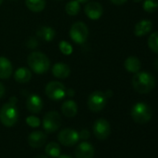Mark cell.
<instances>
[{
  "label": "cell",
  "instance_id": "cell-12",
  "mask_svg": "<svg viewBox=\"0 0 158 158\" xmlns=\"http://www.w3.org/2000/svg\"><path fill=\"white\" fill-rule=\"evenodd\" d=\"M85 13L90 20H98L103 14V8L98 2H89L85 7Z\"/></svg>",
  "mask_w": 158,
  "mask_h": 158
},
{
  "label": "cell",
  "instance_id": "cell-16",
  "mask_svg": "<svg viewBox=\"0 0 158 158\" xmlns=\"http://www.w3.org/2000/svg\"><path fill=\"white\" fill-rule=\"evenodd\" d=\"M13 71L10 60L5 57H0V79H8L11 76Z\"/></svg>",
  "mask_w": 158,
  "mask_h": 158
},
{
  "label": "cell",
  "instance_id": "cell-19",
  "mask_svg": "<svg viewBox=\"0 0 158 158\" xmlns=\"http://www.w3.org/2000/svg\"><path fill=\"white\" fill-rule=\"evenodd\" d=\"M61 113L66 117L72 118L77 114V104L73 100H68L64 102L61 105Z\"/></svg>",
  "mask_w": 158,
  "mask_h": 158
},
{
  "label": "cell",
  "instance_id": "cell-18",
  "mask_svg": "<svg viewBox=\"0 0 158 158\" xmlns=\"http://www.w3.org/2000/svg\"><path fill=\"white\" fill-rule=\"evenodd\" d=\"M32 78V73L29 68L20 67L14 73V79L20 84L28 83Z\"/></svg>",
  "mask_w": 158,
  "mask_h": 158
},
{
  "label": "cell",
  "instance_id": "cell-28",
  "mask_svg": "<svg viewBox=\"0 0 158 158\" xmlns=\"http://www.w3.org/2000/svg\"><path fill=\"white\" fill-rule=\"evenodd\" d=\"M26 123L31 127H37L40 126V119L35 115H31L26 118Z\"/></svg>",
  "mask_w": 158,
  "mask_h": 158
},
{
  "label": "cell",
  "instance_id": "cell-24",
  "mask_svg": "<svg viewBox=\"0 0 158 158\" xmlns=\"http://www.w3.org/2000/svg\"><path fill=\"white\" fill-rule=\"evenodd\" d=\"M45 152L48 156L58 157L60 154V146L59 143L51 141L47 144V146L45 148Z\"/></svg>",
  "mask_w": 158,
  "mask_h": 158
},
{
  "label": "cell",
  "instance_id": "cell-14",
  "mask_svg": "<svg viewBox=\"0 0 158 158\" xmlns=\"http://www.w3.org/2000/svg\"><path fill=\"white\" fill-rule=\"evenodd\" d=\"M26 106L27 109L33 114L40 113L43 109V101L38 95L32 94L28 97L26 101Z\"/></svg>",
  "mask_w": 158,
  "mask_h": 158
},
{
  "label": "cell",
  "instance_id": "cell-22",
  "mask_svg": "<svg viewBox=\"0 0 158 158\" xmlns=\"http://www.w3.org/2000/svg\"><path fill=\"white\" fill-rule=\"evenodd\" d=\"M26 7L34 12H40L46 7V0H25Z\"/></svg>",
  "mask_w": 158,
  "mask_h": 158
},
{
  "label": "cell",
  "instance_id": "cell-38",
  "mask_svg": "<svg viewBox=\"0 0 158 158\" xmlns=\"http://www.w3.org/2000/svg\"><path fill=\"white\" fill-rule=\"evenodd\" d=\"M133 2H135V3H139V2H140V1H142V0H132Z\"/></svg>",
  "mask_w": 158,
  "mask_h": 158
},
{
  "label": "cell",
  "instance_id": "cell-32",
  "mask_svg": "<svg viewBox=\"0 0 158 158\" xmlns=\"http://www.w3.org/2000/svg\"><path fill=\"white\" fill-rule=\"evenodd\" d=\"M5 91H6V89H5L4 85H3L2 83H0V98H2V97L4 96Z\"/></svg>",
  "mask_w": 158,
  "mask_h": 158
},
{
  "label": "cell",
  "instance_id": "cell-25",
  "mask_svg": "<svg viewBox=\"0 0 158 158\" xmlns=\"http://www.w3.org/2000/svg\"><path fill=\"white\" fill-rule=\"evenodd\" d=\"M142 7L144 11L153 13L158 10V1L157 0H144Z\"/></svg>",
  "mask_w": 158,
  "mask_h": 158
},
{
  "label": "cell",
  "instance_id": "cell-21",
  "mask_svg": "<svg viewBox=\"0 0 158 158\" xmlns=\"http://www.w3.org/2000/svg\"><path fill=\"white\" fill-rule=\"evenodd\" d=\"M36 35L44 40V41H52L55 37V31L53 28L51 27H48V26H42L40 27L37 32H36Z\"/></svg>",
  "mask_w": 158,
  "mask_h": 158
},
{
  "label": "cell",
  "instance_id": "cell-33",
  "mask_svg": "<svg viewBox=\"0 0 158 158\" xmlns=\"http://www.w3.org/2000/svg\"><path fill=\"white\" fill-rule=\"evenodd\" d=\"M73 94H74V92L73 89H67V95L68 96H73Z\"/></svg>",
  "mask_w": 158,
  "mask_h": 158
},
{
  "label": "cell",
  "instance_id": "cell-29",
  "mask_svg": "<svg viewBox=\"0 0 158 158\" xmlns=\"http://www.w3.org/2000/svg\"><path fill=\"white\" fill-rule=\"evenodd\" d=\"M79 134V139H88L89 137H90V133L88 129H82L80 131V133H78Z\"/></svg>",
  "mask_w": 158,
  "mask_h": 158
},
{
  "label": "cell",
  "instance_id": "cell-4",
  "mask_svg": "<svg viewBox=\"0 0 158 158\" xmlns=\"http://www.w3.org/2000/svg\"><path fill=\"white\" fill-rule=\"evenodd\" d=\"M18 117L19 113L15 104L9 102L4 104L0 109V122L5 127H13L17 123Z\"/></svg>",
  "mask_w": 158,
  "mask_h": 158
},
{
  "label": "cell",
  "instance_id": "cell-30",
  "mask_svg": "<svg viewBox=\"0 0 158 158\" xmlns=\"http://www.w3.org/2000/svg\"><path fill=\"white\" fill-rule=\"evenodd\" d=\"M29 42H30V43L27 44L29 48H35V47L37 46V41H36L35 38H34V37L30 38V39H29Z\"/></svg>",
  "mask_w": 158,
  "mask_h": 158
},
{
  "label": "cell",
  "instance_id": "cell-35",
  "mask_svg": "<svg viewBox=\"0 0 158 158\" xmlns=\"http://www.w3.org/2000/svg\"><path fill=\"white\" fill-rule=\"evenodd\" d=\"M35 158H48V156L44 155V154H39V155H36Z\"/></svg>",
  "mask_w": 158,
  "mask_h": 158
},
{
  "label": "cell",
  "instance_id": "cell-1",
  "mask_svg": "<svg viewBox=\"0 0 158 158\" xmlns=\"http://www.w3.org/2000/svg\"><path fill=\"white\" fill-rule=\"evenodd\" d=\"M131 84L137 92L147 94L154 89L155 78L148 72H138L133 75Z\"/></svg>",
  "mask_w": 158,
  "mask_h": 158
},
{
  "label": "cell",
  "instance_id": "cell-17",
  "mask_svg": "<svg viewBox=\"0 0 158 158\" xmlns=\"http://www.w3.org/2000/svg\"><path fill=\"white\" fill-rule=\"evenodd\" d=\"M52 73L56 78H60V79H64L67 78L70 73H71V70L70 67L62 62H58L55 63L52 67Z\"/></svg>",
  "mask_w": 158,
  "mask_h": 158
},
{
  "label": "cell",
  "instance_id": "cell-3",
  "mask_svg": "<svg viewBox=\"0 0 158 158\" xmlns=\"http://www.w3.org/2000/svg\"><path fill=\"white\" fill-rule=\"evenodd\" d=\"M152 116V111L151 107L144 102H137L131 109L132 119L140 125L148 123Z\"/></svg>",
  "mask_w": 158,
  "mask_h": 158
},
{
  "label": "cell",
  "instance_id": "cell-23",
  "mask_svg": "<svg viewBox=\"0 0 158 158\" xmlns=\"http://www.w3.org/2000/svg\"><path fill=\"white\" fill-rule=\"evenodd\" d=\"M65 11L69 16H75L80 11V3L77 0H72L65 5Z\"/></svg>",
  "mask_w": 158,
  "mask_h": 158
},
{
  "label": "cell",
  "instance_id": "cell-26",
  "mask_svg": "<svg viewBox=\"0 0 158 158\" xmlns=\"http://www.w3.org/2000/svg\"><path fill=\"white\" fill-rule=\"evenodd\" d=\"M148 46L152 52L158 54V32H154L149 36Z\"/></svg>",
  "mask_w": 158,
  "mask_h": 158
},
{
  "label": "cell",
  "instance_id": "cell-5",
  "mask_svg": "<svg viewBox=\"0 0 158 158\" xmlns=\"http://www.w3.org/2000/svg\"><path fill=\"white\" fill-rule=\"evenodd\" d=\"M71 39L79 45L84 44L89 37V28L83 22L74 23L70 29Z\"/></svg>",
  "mask_w": 158,
  "mask_h": 158
},
{
  "label": "cell",
  "instance_id": "cell-7",
  "mask_svg": "<svg viewBox=\"0 0 158 158\" xmlns=\"http://www.w3.org/2000/svg\"><path fill=\"white\" fill-rule=\"evenodd\" d=\"M107 103V97L102 91H94L92 92L88 99V106L89 109L94 113L101 112L104 109Z\"/></svg>",
  "mask_w": 158,
  "mask_h": 158
},
{
  "label": "cell",
  "instance_id": "cell-13",
  "mask_svg": "<svg viewBox=\"0 0 158 158\" xmlns=\"http://www.w3.org/2000/svg\"><path fill=\"white\" fill-rule=\"evenodd\" d=\"M47 135L39 130L33 131L28 136V143L33 148H40L46 143Z\"/></svg>",
  "mask_w": 158,
  "mask_h": 158
},
{
  "label": "cell",
  "instance_id": "cell-8",
  "mask_svg": "<svg viewBox=\"0 0 158 158\" xmlns=\"http://www.w3.org/2000/svg\"><path fill=\"white\" fill-rule=\"evenodd\" d=\"M43 127L48 133L57 131L61 125V117L56 111L48 112L43 118Z\"/></svg>",
  "mask_w": 158,
  "mask_h": 158
},
{
  "label": "cell",
  "instance_id": "cell-34",
  "mask_svg": "<svg viewBox=\"0 0 158 158\" xmlns=\"http://www.w3.org/2000/svg\"><path fill=\"white\" fill-rule=\"evenodd\" d=\"M57 158H72V157L69 155H66V154H60Z\"/></svg>",
  "mask_w": 158,
  "mask_h": 158
},
{
  "label": "cell",
  "instance_id": "cell-31",
  "mask_svg": "<svg viewBox=\"0 0 158 158\" xmlns=\"http://www.w3.org/2000/svg\"><path fill=\"white\" fill-rule=\"evenodd\" d=\"M110 1L113 3V4H114V5H117V6H120V5H123V4H125L127 0H110Z\"/></svg>",
  "mask_w": 158,
  "mask_h": 158
},
{
  "label": "cell",
  "instance_id": "cell-39",
  "mask_svg": "<svg viewBox=\"0 0 158 158\" xmlns=\"http://www.w3.org/2000/svg\"><path fill=\"white\" fill-rule=\"evenodd\" d=\"M3 1H4V0H0V5H1V4L3 3Z\"/></svg>",
  "mask_w": 158,
  "mask_h": 158
},
{
  "label": "cell",
  "instance_id": "cell-11",
  "mask_svg": "<svg viewBox=\"0 0 158 158\" xmlns=\"http://www.w3.org/2000/svg\"><path fill=\"white\" fill-rule=\"evenodd\" d=\"M94 148L91 143L88 141H83L76 146L74 151L75 158H93L94 157Z\"/></svg>",
  "mask_w": 158,
  "mask_h": 158
},
{
  "label": "cell",
  "instance_id": "cell-2",
  "mask_svg": "<svg viewBox=\"0 0 158 158\" xmlns=\"http://www.w3.org/2000/svg\"><path fill=\"white\" fill-rule=\"evenodd\" d=\"M27 62L32 71L35 73L42 74L50 68V60L47 55L40 51L32 52L27 59Z\"/></svg>",
  "mask_w": 158,
  "mask_h": 158
},
{
  "label": "cell",
  "instance_id": "cell-9",
  "mask_svg": "<svg viewBox=\"0 0 158 158\" xmlns=\"http://www.w3.org/2000/svg\"><path fill=\"white\" fill-rule=\"evenodd\" d=\"M93 132L96 138H98L99 139H106L111 134L110 123L104 118H100L96 120L93 125Z\"/></svg>",
  "mask_w": 158,
  "mask_h": 158
},
{
  "label": "cell",
  "instance_id": "cell-36",
  "mask_svg": "<svg viewBox=\"0 0 158 158\" xmlns=\"http://www.w3.org/2000/svg\"><path fill=\"white\" fill-rule=\"evenodd\" d=\"M77 1H78L79 3H85V2L89 1V0H77Z\"/></svg>",
  "mask_w": 158,
  "mask_h": 158
},
{
  "label": "cell",
  "instance_id": "cell-37",
  "mask_svg": "<svg viewBox=\"0 0 158 158\" xmlns=\"http://www.w3.org/2000/svg\"><path fill=\"white\" fill-rule=\"evenodd\" d=\"M154 65H155V68H156V69H157V71H158V59L156 60V61H155Z\"/></svg>",
  "mask_w": 158,
  "mask_h": 158
},
{
  "label": "cell",
  "instance_id": "cell-15",
  "mask_svg": "<svg viewBox=\"0 0 158 158\" xmlns=\"http://www.w3.org/2000/svg\"><path fill=\"white\" fill-rule=\"evenodd\" d=\"M152 29V23L150 20H141L134 28V34L138 37H141L149 34Z\"/></svg>",
  "mask_w": 158,
  "mask_h": 158
},
{
  "label": "cell",
  "instance_id": "cell-20",
  "mask_svg": "<svg viewBox=\"0 0 158 158\" xmlns=\"http://www.w3.org/2000/svg\"><path fill=\"white\" fill-rule=\"evenodd\" d=\"M124 66L127 72L136 73L139 72L141 63H140V60H139V58H137L135 56H130L125 60Z\"/></svg>",
  "mask_w": 158,
  "mask_h": 158
},
{
  "label": "cell",
  "instance_id": "cell-6",
  "mask_svg": "<svg viewBox=\"0 0 158 158\" xmlns=\"http://www.w3.org/2000/svg\"><path fill=\"white\" fill-rule=\"evenodd\" d=\"M45 93L48 99L53 101H60L67 95V89L63 84L58 81H51L46 86Z\"/></svg>",
  "mask_w": 158,
  "mask_h": 158
},
{
  "label": "cell",
  "instance_id": "cell-10",
  "mask_svg": "<svg viewBox=\"0 0 158 158\" xmlns=\"http://www.w3.org/2000/svg\"><path fill=\"white\" fill-rule=\"evenodd\" d=\"M58 140L64 146H73L79 140V134L73 128H64L59 132Z\"/></svg>",
  "mask_w": 158,
  "mask_h": 158
},
{
  "label": "cell",
  "instance_id": "cell-27",
  "mask_svg": "<svg viewBox=\"0 0 158 158\" xmlns=\"http://www.w3.org/2000/svg\"><path fill=\"white\" fill-rule=\"evenodd\" d=\"M59 46H60V50L64 55H70V54H72L73 48H72V46H71L70 43H68L66 41H61V42H60Z\"/></svg>",
  "mask_w": 158,
  "mask_h": 158
}]
</instances>
